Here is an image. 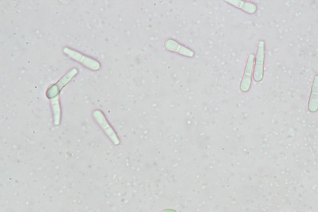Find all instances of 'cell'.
Masks as SVG:
<instances>
[{"label": "cell", "instance_id": "obj_9", "mask_svg": "<svg viewBox=\"0 0 318 212\" xmlns=\"http://www.w3.org/2000/svg\"><path fill=\"white\" fill-rule=\"evenodd\" d=\"M52 110H53L54 122L56 126L60 125V108L59 96L51 99Z\"/></svg>", "mask_w": 318, "mask_h": 212}, {"label": "cell", "instance_id": "obj_8", "mask_svg": "<svg viewBox=\"0 0 318 212\" xmlns=\"http://www.w3.org/2000/svg\"><path fill=\"white\" fill-rule=\"evenodd\" d=\"M227 3L232 4L236 7L240 8V9L244 10L248 13L253 14L256 12L257 7L255 4L249 3V2H245L243 1H239V0H232V1H225Z\"/></svg>", "mask_w": 318, "mask_h": 212}, {"label": "cell", "instance_id": "obj_7", "mask_svg": "<svg viewBox=\"0 0 318 212\" xmlns=\"http://www.w3.org/2000/svg\"><path fill=\"white\" fill-rule=\"evenodd\" d=\"M308 108L312 112H317L318 109V75L314 78Z\"/></svg>", "mask_w": 318, "mask_h": 212}, {"label": "cell", "instance_id": "obj_5", "mask_svg": "<svg viewBox=\"0 0 318 212\" xmlns=\"http://www.w3.org/2000/svg\"><path fill=\"white\" fill-rule=\"evenodd\" d=\"M254 64V55L249 56L248 61H247L245 72H244L243 78L240 83V90L243 92H246L250 90L251 84H252V74Z\"/></svg>", "mask_w": 318, "mask_h": 212}, {"label": "cell", "instance_id": "obj_3", "mask_svg": "<svg viewBox=\"0 0 318 212\" xmlns=\"http://www.w3.org/2000/svg\"><path fill=\"white\" fill-rule=\"evenodd\" d=\"M63 52L67 55L70 56V58L75 59V61L80 62L83 65L90 68V69L97 70L100 68V64L97 61L92 59L91 58H88L86 56L81 55L78 52L73 51V50L67 47L64 48Z\"/></svg>", "mask_w": 318, "mask_h": 212}, {"label": "cell", "instance_id": "obj_6", "mask_svg": "<svg viewBox=\"0 0 318 212\" xmlns=\"http://www.w3.org/2000/svg\"><path fill=\"white\" fill-rule=\"evenodd\" d=\"M165 47L169 51L177 52V53H179L181 55L188 56V57H192L194 55V52L191 50L182 46L173 39H167L166 43H165Z\"/></svg>", "mask_w": 318, "mask_h": 212}, {"label": "cell", "instance_id": "obj_4", "mask_svg": "<svg viewBox=\"0 0 318 212\" xmlns=\"http://www.w3.org/2000/svg\"><path fill=\"white\" fill-rule=\"evenodd\" d=\"M93 117L95 118L96 122L103 129L109 138L113 141V143L115 145L119 144L120 141H119L118 137L117 136L116 133H115L112 127L109 125L107 120H106L103 114L101 111H99V110H96V111L94 112Z\"/></svg>", "mask_w": 318, "mask_h": 212}, {"label": "cell", "instance_id": "obj_1", "mask_svg": "<svg viewBox=\"0 0 318 212\" xmlns=\"http://www.w3.org/2000/svg\"><path fill=\"white\" fill-rule=\"evenodd\" d=\"M265 58V43L260 41L257 49L256 64H255L253 78L256 82H260L263 77V64Z\"/></svg>", "mask_w": 318, "mask_h": 212}, {"label": "cell", "instance_id": "obj_2", "mask_svg": "<svg viewBox=\"0 0 318 212\" xmlns=\"http://www.w3.org/2000/svg\"><path fill=\"white\" fill-rule=\"evenodd\" d=\"M77 73H78V71H77L76 68H73L70 72L67 73L65 76L62 77L60 79L57 84L53 85V86H52L48 89L47 92V97L51 99L54 98V97L59 96V95H60V91H61V89L72 80L73 77H74L76 76Z\"/></svg>", "mask_w": 318, "mask_h": 212}]
</instances>
